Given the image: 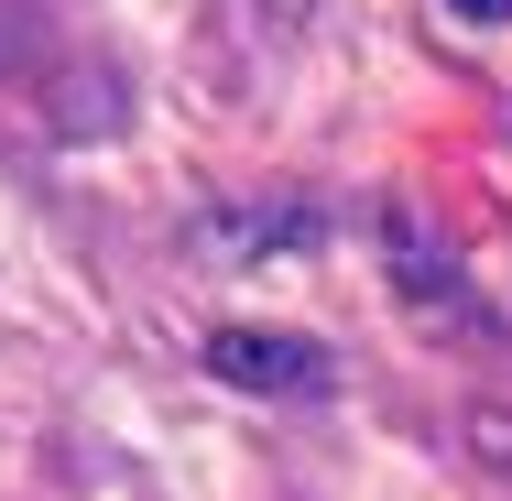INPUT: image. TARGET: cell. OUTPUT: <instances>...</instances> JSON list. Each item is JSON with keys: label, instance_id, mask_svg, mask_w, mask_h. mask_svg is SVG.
Segmentation results:
<instances>
[{"label": "cell", "instance_id": "6da1fadb", "mask_svg": "<svg viewBox=\"0 0 512 501\" xmlns=\"http://www.w3.org/2000/svg\"><path fill=\"white\" fill-rule=\"evenodd\" d=\"M371 240H382V273H393V295L425 316V327H469V273H458V251L425 229V207H382L371 218Z\"/></svg>", "mask_w": 512, "mask_h": 501}, {"label": "cell", "instance_id": "7a4b0ae2", "mask_svg": "<svg viewBox=\"0 0 512 501\" xmlns=\"http://www.w3.org/2000/svg\"><path fill=\"white\" fill-rule=\"evenodd\" d=\"M207 371L240 382V393H316L327 382V349L316 338H284V327H218L207 338Z\"/></svg>", "mask_w": 512, "mask_h": 501}, {"label": "cell", "instance_id": "3957f363", "mask_svg": "<svg viewBox=\"0 0 512 501\" xmlns=\"http://www.w3.org/2000/svg\"><path fill=\"white\" fill-rule=\"evenodd\" d=\"M458 11H469V22H512V0H458Z\"/></svg>", "mask_w": 512, "mask_h": 501}, {"label": "cell", "instance_id": "277c9868", "mask_svg": "<svg viewBox=\"0 0 512 501\" xmlns=\"http://www.w3.org/2000/svg\"><path fill=\"white\" fill-rule=\"evenodd\" d=\"M262 11H273V22H306V11H316V0H262Z\"/></svg>", "mask_w": 512, "mask_h": 501}]
</instances>
